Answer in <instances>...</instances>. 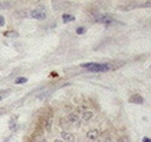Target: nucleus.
<instances>
[{"label":"nucleus","mask_w":151,"mask_h":142,"mask_svg":"<svg viewBox=\"0 0 151 142\" xmlns=\"http://www.w3.org/2000/svg\"><path fill=\"white\" fill-rule=\"evenodd\" d=\"M81 67L88 69V71H92V72L108 71L111 69V65L109 64H96V63H86V64H83Z\"/></svg>","instance_id":"nucleus-1"},{"label":"nucleus","mask_w":151,"mask_h":142,"mask_svg":"<svg viewBox=\"0 0 151 142\" xmlns=\"http://www.w3.org/2000/svg\"><path fill=\"white\" fill-rule=\"evenodd\" d=\"M30 15L33 18L38 19V20H43V19H45V12L40 11V9H35V11H32L30 12Z\"/></svg>","instance_id":"nucleus-2"},{"label":"nucleus","mask_w":151,"mask_h":142,"mask_svg":"<svg viewBox=\"0 0 151 142\" xmlns=\"http://www.w3.org/2000/svg\"><path fill=\"white\" fill-rule=\"evenodd\" d=\"M96 21H98V22H102V23L109 25L111 22H113V19L111 18L109 15H99V17H96Z\"/></svg>","instance_id":"nucleus-3"},{"label":"nucleus","mask_w":151,"mask_h":142,"mask_svg":"<svg viewBox=\"0 0 151 142\" xmlns=\"http://www.w3.org/2000/svg\"><path fill=\"white\" fill-rule=\"evenodd\" d=\"M62 138H63L64 141H66V142L75 141V135L71 134V133H69V132H63V133H62Z\"/></svg>","instance_id":"nucleus-4"},{"label":"nucleus","mask_w":151,"mask_h":142,"mask_svg":"<svg viewBox=\"0 0 151 142\" xmlns=\"http://www.w3.org/2000/svg\"><path fill=\"white\" fill-rule=\"evenodd\" d=\"M68 120H69V122H71V124H73V125H80L79 117H78L77 114H73V113L69 114V117H68Z\"/></svg>","instance_id":"nucleus-5"},{"label":"nucleus","mask_w":151,"mask_h":142,"mask_svg":"<svg viewBox=\"0 0 151 142\" xmlns=\"http://www.w3.org/2000/svg\"><path fill=\"white\" fill-rule=\"evenodd\" d=\"M129 101H130V103H134V104H142V103H143V98H142V96H139V94H134L132 98L129 99Z\"/></svg>","instance_id":"nucleus-6"},{"label":"nucleus","mask_w":151,"mask_h":142,"mask_svg":"<svg viewBox=\"0 0 151 142\" xmlns=\"http://www.w3.org/2000/svg\"><path fill=\"white\" fill-rule=\"evenodd\" d=\"M98 136H99V130L98 129H92V130H90L87 133V138L90 140H92V141H94L95 139H98Z\"/></svg>","instance_id":"nucleus-7"},{"label":"nucleus","mask_w":151,"mask_h":142,"mask_svg":"<svg viewBox=\"0 0 151 142\" xmlns=\"http://www.w3.org/2000/svg\"><path fill=\"white\" fill-rule=\"evenodd\" d=\"M93 118V113L92 112H85V113H83V120H85V121H88V120H91Z\"/></svg>","instance_id":"nucleus-8"},{"label":"nucleus","mask_w":151,"mask_h":142,"mask_svg":"<svg viewBox=\"0 0 151 142\" xmlns=\"http://www.w3.org/2000/svg\"><path fill=\"white\" fill-rule=\"evenodd\" d=\"M73 20H75V18L72 15H70V14H63V21H64V23H66L69 21H73Z\"/></svg>","instance_id":"nucleus-9"},{"label":"nucleus","mask_w":151,"mask_h":142,"mask_svg":"<svg viewBox=\"0 0 151 142\" xmlns=\"http://www.w3.org/2000/svg\"><path fill=\"white\" fill-rule=\"evenodd\" d=\"M0 8H6V9L11 8V2H8V1H0Z\"/></svg>","instance_id":"nucleus-10"},{"label":"nucleus","mask_w":151,"mask_h":142,"mask_svg":"<svg viewBox=\"0 0 151 142\" xmlns=\"http://www.w3.org/2000/svg\"><path fill=\"white\" fill-rule=\"evenodd\" d=\"M26 82H27V78H26V77H19V78H17V79L14 80L15 84H23V83H26Z\"/></svg>","instance_id":"nucleus-11"},{"label":"nucleus","mask_w":151,"mask_h":142,"mask_svg":"<svg viewBox=\"0 0 151 142\" xmlns=\"http://www.w3.org/2000/svg\"><path fill=\"white\" fill-rule=\"evenodd\" d=\"M4 35L7 36V37H17V36H18V33H17V32H5Z\"/></svg>","instance_id":"nucleus-12"},{"label":"nucleus","mask_w":151,"mask_h":142,"mask_svg":"<svg viewBox=\"0 0 151 142\" xmlns=\"http://www.w3.org/2000/svg\"><path fill=\"white\" fill-rule=\"evenodd\" d=\"M84 33H85V28H83V27L77 28V34H84Z\"/></svg>","instance_id":"nucleus-13"},{"label":"nucleus","mask_w":151,"mask_h":142,"mask_svg":"<svg viewBox=\"0 0 151 142\" xmlns=\"http://www.w3.org/2000/svg\"><path fill=\"white\" fill-rule=\"evenodd\" d=\"M4 25H5V18L2 15H0V27L4 26Z\"/></svg>","instance_id":"nucleus-14"},{"label":"nucleus","mask_w":151,"mask_h":142,"mask_svg":"<svg viewBox=\"0 0 151 142\" xmlns=\"http://www.w3.org/2000/svg\"><path fill=\"white\" fill-rule=\"evenodd\" d=\"M143 142H151V139H149V138H144V139H143Z\"/></svg>","instance_id":"nucleus-15"},{"label":"nucleus","mask_w":151,"mask_h":142,"mask_svg":"<svg viewBox=\"0 0 151 142\" xmlns=\"http://www.w3.org/2000/svg\"><path fill=\"white\" fill-rule=\"evenodd\" d=\"M120 142H127V139H126V138H122V139L120 140Z\"/></svg>","instance_id":"nucleus-16"},{"label":"nucleus","mask_w":151,"mask_h":142,"mask_svg":"<svg viewBox=\"0 0 151 142\" xmlns=\"http://www.w3.org/2000/svg\"><path fill=\"white\" fill-rule=\"evenodd\" d=\"M4 113H5V109H0V115L4 114Z\"/></svg>","instance_id":"nucleus-17"},{"label":"nucleus","mask_w":151,"mask_h":142,"mask_svg":"<svg viewBox=\"0 0 151 142\" xmlns=\"http://www.w3.org/2000/svg\"><path fill=\"white\" fill-rule=\"evenodd\" d=\"M104 142H111V140H109V139H106V140H105Z\"/></svg>","instance_id":"nucleus-18"},{"label":"nucleus","mask_w":151,"mask_h":142,"mask_svg":"<svg viewBox=\"0 0 151 142\" xmlns=\"http://www.w3.org/2000/svg\"><path fill=\"white\" fill-rule=\"evenodd\" d=\"M54 142H63V141H60V140H55Z\"/></svg>","instance_id":"nucleus-19"},{"label":"nucleus","mask_w":151,"mask_h":142,"mask_svg":"<svg viewBox=\"0 0 151 142\" xmlns=\"http://www.w3.org/2000/svg\"><path fill=\"white\" fill-rule=\"evenodd\" d=\"M41 142H48V141H47V140H42Z\"/></svg>","instance_id":"nucleus-20"},{"label":"nucleus","mask_w":151,"mask_h":142,"mask_svg":"<svg viewBox=\"0 0 151 142\" xmlns=\"http://www.w3.org/2000/svg\"><path fill=\"white\" fill-rule=\"evenodd\" d=\"M1 99H2V97H1V96H0V101H1Z\"/></svg>","instance_id":"nucleus-21"}]
</instances>
